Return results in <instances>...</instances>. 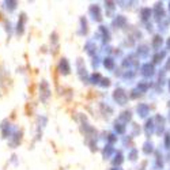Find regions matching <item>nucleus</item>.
I'll return each instance as SVG.
<instances>
[{
  "label": "nucleus",
  "mask_w": 170,
  "mask_h": 170,
  "mask_svg": "<svg viewBox=\"0 0 170 170\" xmlns=\"http://www.w3.org/2000/svg\"><path fill=\"white\" fill-rule=\"evenodd\" d=\"M0 19H2V15H0Z\"/></svg>",
  "instance_id": "obj_1"
}]
</instances>
